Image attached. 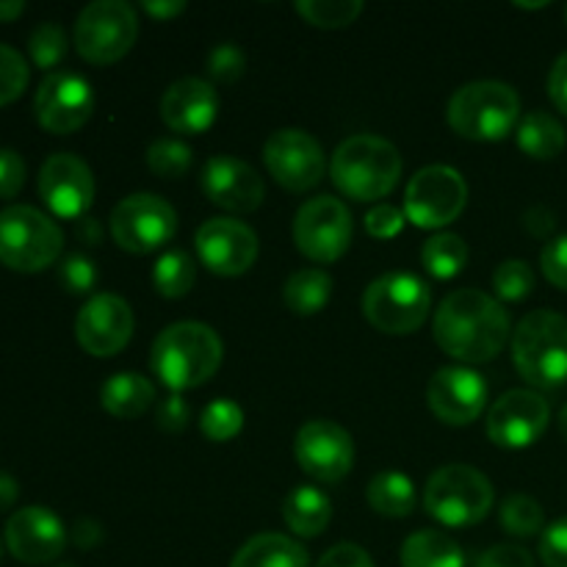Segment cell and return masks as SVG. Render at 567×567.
<instances>
[{
    "mask_svg": "<svg viewBox=\"0 0 567 567\" xmlns=\"http://www.w3.org/2000/svg\"><path fill=\"white\" fill-rule=\"evenodd\" d=\"M432 332L449 358L474 365L498 358L513 338L504 305L476 288L449 293L435 310Z\"/></svg>",
    "mask_w": 567,
    "mask_h": 567,
    "instance_id": "cell-1",
    "label": "cell"
},
{
    "mask_svg": "<svg viewBox=\"0 0 567 567\" xmlns=\"http://www.w3.org/2000/svg\"><path fill=\"white\" fill-rule=\"evenodd\" d=\"M225 360V343L199 321L169 324L153 343L150 369L169 391H192L205 385Z\"/></svg>",
    "mask_w": 567,
    "mask_h": 567,
    "instance_id": "cell-2",
    "label": "cell"
},
{
    "mask_svg": "<svg viewBox=\"0 0 567 567\" xmlns=\"http://www.w3.org/2000/svg\"><path fill=\"white\" fill-rule=\"evenodd\" d=\"M330 175L343 197L374 203L385 199L396 188L402 177V155L388 138L358 133L332 153Z\"/></svg>",
    "mask_w": 567,
    "mask_h": 567,
    "instance_id": "cell-3",
    "label": "cell"
},
{
    "mask_svg": "<svg viewBox=\"0 0 567 567\" xmlns=\"http://www.w3.org/2000/svg\"><path fill=\"white\" fill-rule=\"evenodd\" d=\"M513 360L518 374L540 391L567 385V319L554 310L524 316L513 332Z\"/></svg>",
    "mask_w": 567,
    "mask_h": 567,
    "instance_id": "cell-4",
    "label": "cell"
},
{
    "mask_svg": "<svg viewBox=\"0 0 567 567\" xmlns=\"http://www.w3.org/2000/svg\"><path fill=\"white\" fill-rule=\"evenodd\" d=\"M520 120V97L509 83H465L449 100V125L471 142H498Z\"/></svg>",
    "mask_w": 567,
    "mask_h": 567,
    "instance_id": "cell-5",
    "label": "cell"
},
{
    "mask_svg": "<svg viewBox=\"0 0 567 567\" xmlns=\"http://www.w3.org/2000/svg\"><path fill=\"white\" fill-rule=\"evenodd\" d=\"M64 249L61 227L31 205H9L0 210V264L33 275L59 260Z\"/></svg>",
    "mask_w": 567,
    "mask_h": 567,
    "instance_id": "cell-6",
    "label": "cell"
},
{
    "mask_svg": "<svg viewBox=\"0 0 567 567\" xmlns=\"http://www.w3.org/2000/svg\"><path fill=\"white\" fill-rule=\"evenodd\" d=\"M432 310V288L410 271L382 275L365 288L363 316L385 336H410Z\"/></svg>",
    "mask_w": 567,
    "mask_h": 567,
    "instance_id": "cell-7",
    "label": "cell"
},
{
    "mask_svg": "<svg viewBox=\"0 0 567 567\" xmlns=\"http://www.w3.org/2000/svg\"><path fill=\"white\" fill-rule=\"evenodd\" d=\"M493 485L471 465H446L424 487V509L443 526H474L493 509Z\"/></svg>",
    "mask_w": 567,
    "mask_h": 567,
    "instance_id": "cell-8",
    "label": "cell"
},
{
    "mask_svg": "<svg viewBox=\"0 0 567 567\" xmlns=\"http://www.w3.org/2000/svg\"><path fill=\"white\" fill-rule=\"evenodd\" d=\"M138 37L136 9L125 0H94L75 20V48L89 64L105 66L125 59Z\"/></svg>",
    "mask_w": 567,
    "mask_h": 567,
    "instance_id": "cell-9",
    "label": "cell"
},
{
    "mask_svg": "<svg viewBox=\"0 0 567 567\" xmlns=\"http://www.w3.org/2000/svg\"><path fill=\"white\" fill-rule=\"evenodd\" d=\"M468 205V186L457 169L446 164L424 166L404 188V216L421 230H441L457 221Z\"/></svg>",
    "mask_w": 567,
    "mask_h": 567,
    "instance_id": "cell-10",
    "label": "cell"
},
{
    "mask_svg": "<svg viewBox=\"0 0 567 567\" xmlns=\"http://www.w3.org/2000/svg\"><path fill=\"white\" fill-rule=\"evenodd\" d=\"M177 233V214L158 194H131L111 214V238L133 255L166 247Z\"/></svg>",
    "mask_w": 567,
    "mask_h": 567,
    "instance_id": "cell-11",
    "label": "cell"
},
{
    "mask_svg": "<svg viewBox=\"0 0 567 567\" xmlns=\"http://www.w3.org/2000/svg\"><path fill=\"white\" fill-rule=\"evenodd\" d=\"M352 214L336 197H316L299 208L293 219V241L305 258L316 264H332L343 258L352 244Z\"/></svg>",
    "mask_w": 567,
    "mask_h": 567,
    "instance_id": "cell-12",
    "label": "cell"
},
{
    "mask_svg": "<svg viewBox=\"0 0 567 567\" xmlns=\"http://www.w3.org/2000/svg\"><path fill=\"white\" fill-rule=\"evenodd\" d=\"M264 161L269 175L293 194L316 188L327 172L321 144L299 127H282L271 133L264 144Z\"/></svg>",
    "mask_w": 567,
    "mask_h": 567,
    "instance_id": "cell-13",
    "label": "cell"
},
{
    "mask_svg": "<svg viewBox=\"0 0 567 567\" xmlns=\"http://www.w3.org/2000/svg\"><path fill=\"white\" fill-rule=\"evenodd\" d=\"M297 463L310 480L341 482L354 465V441L341 424L327 419H313L297 432L293 441Z\"/></svg>",
    "mask_w": 567,
    "mask_h": 567,
    "instance_id": "cell-14",
    "label": "cell"
},
{
    "mask_svg": "<svg viewBox=\"0 0 567 567\" xmlns=\"http://www.w3.org/2000/svg\"><path fill=\"white\" fill-rule=\"evenodd\" d=\"M33 111L44 131L55 136H70L92 120L94 92L86 78L75 72H53L37 89Z\"/></svg>",
    "mask_w": 567,
    "mask_h": 567,
    "instance_id": "cell-15",
    "label": "cell"
},
{
    "mask_svg": "<svg viewBox=\"0 0 567 567\" xmlns=\"http://www.w3.org/2000/svg\"><path fill=\"white\" fill-rule=\"evenodd\" d=\"M39 197L61 219H83L94 203V175L83 158L55 153L39 169Z\"/></svg>",
    "mask_w": 567,
    "mask_h": 567,
    "instance_id": "cell-16",
    "label": "cell"
},
{
    "mask_svg": "<svg viewBox=\"0 0 567 567\" xmlns=\"http://www.w3.org/2000/svg\"><path fill=\"white\" fill-rule=\"evenodd\" d=\"M551 408L537 391H507L487 413V437L498 449H529L546 432Z\"/></svg>",
    "mask_w": 567,
    "mask_h": 567,
    "instance_id": "cell-17",
    "label": "cell"
},
{
    "mask_svg": "<svg viewBox=\"0 0 567 567\" xmlns=\"http://www.w3.org/2000/svg\"><path fill=\"white\" fill-rule=\"evenodd\" d=\"M133 319L131 305L116 293H97L81 308L75 319V338L94 358H114L131 343Z\"/></svg>",
    "mask_w": 567,
    "mask_h": 567,
    "instance_id": "cell-18",
    "label": "cell"
},
{
    "mask_svg": "<svg viewBox=\"0 0 567 567\" xmlns=\"http://www.w3.org/2000/svg\"><path fill=\"white\" fill-rule=\"evenodd\" d=\"M258 236L238 219H208L197 230V258L219 277H238L258 260Z\"/></svg>",
    "mask_w": 567,
    "mask_h": 567,
    "instance_id": "cell-19",
    "label": "cell"
},
{
    "mask_svg": "<svg viewBox=\"0 0 567 567\" xmlns=\"http://www.w3.org/2000/svg\"><path fill=\"white\" fill-rule=\"evenodd\" d=\"M426 402L435 419L449 426H468L482 415L487 404V382L465 365H449L435 371L426 388Z\"/></svg>",
    "mask_w": 567,
    "mask_h": 567,
    "instance_id": "cell-20",
    "label": "cell"
},
{
    "mask_svg": "<svg viewBox=\"0 0 567 567\" xmlns=\"http://www.w3.org/2000/svg\"><path fill=\"white\" fill-rule=\"evenodd\" d=\"M199 186L210 203L230 214H252L266 197L264 177L258 175V169L233 155H214L205 161Z\"/></svg>",
    "mask_w": 567,
    "mask_h": 567,
    "instance_id": "cell-21",
    "label": "cell"
},
{
    "mask_svg": "<svg viewBox=\"0 0 567 567\" xmlns=\"http://www.w3.org/2000/svg\"><path fill=\"white\" fill-rule=\"evenodd\" d=\"M6 546L11 557L25 565L53 563L64 554L66 529L48 507L17 509L6 524Z\"/></svg>",
    "mask_w": 567,
    "mask_h": 567,
    "instance_id": "cell-22",
    "label": "cell"
},
{
    "mask_svg": "<svg viewBox=\"0 0 567 567\" xmlns=\"http://www.w3.org/2000/svg\"><path fill=\"white\" fill-rule=\"evenodd\" d=\"M219 116V92L203 78H181L161 97V120L169 131L199 136Z\"/></svg>",
    "mask_w": 567,
    "mask_h": 567,
    "instance_id": "cell-23",
    "label": "cell"
},
{
    "mask_svg": "<svg viewBox=\"0 0 567 567\" xmlns=\"http://www.w3.org/2000/svg\"><path fill=\"white\" fill-rule=\"evenodd\" d=\"M155 402V385L147 377L136 374V371H120V374L109 377L100 388V404L109 415L122 421L138 419L147 413Z\"/></svg>",
    "mask_w": 567,
    "mask_h": 567,
    "instance_id": "cell-24",
    "label": "cell"
},
{
    "mask_svg": "<svg viewBox=\"0 0 567 567\" xmlns=\"http://www.w3.org/2000/svg\"><path fill=\"white\" fill-rule=\"evenodd\" d=\"M282 518L299 537H319L332 520V502L313 485H297L282 502Z\"/></svg>",
    "mask_w": 567,
    "mask_h": 567,
    "instance_id": "cell-25",
    "label": "cell"
},
{
    "mask_svg": "<svg viewBox=\"0 0 567 567\" xmlns=\"http://www.w3.org/2000/svg\"><path fill=\"white\" fill-rule=\"evenodd\" d=\"M230 567H310V559L297 540L266 532L244 543Z\"/></svg>",
    "mask_w": 567,
    "mask_h": 567,
    "instance_id": "cell-26",
    "label": "cell"
},
{
    "mask_svg": "<svg viewBox=\"0 0 567 567\" xmlns=\"http://www.w3.org/2000/svg\"><path fill=\"white\" fill-rule=\"evenodd\" d=\"M402 567H465V554L443 532L421 529L404 540Z\"/></svg>",
    "mask_w": 567,
    "mask_h": 567,
    "instance_id": "cell-27",
    "label": "cell"
},
{
    "mask_svg": "<svg viewBox=\"0 0 567 567\" xmlns=\"http://www.w3.org/2000/svg\"><path fill=\"white\" fill-rule=\"evenodd\" d=\"M332 297V277L324 269H299L282 286V302L297 316H316Z\"/></svg>",
    "mask_w": 567,
    "mask_h": 567,
    "instance_id": "cell-28",
    "label": "cell"
},
{
    "mask_svg": "<svg viewBox=\"0 0 567 567\" xmlns=\"http://www.w3.org/2000/svg\"><path fill=\"white\" fill-rule=\"evenodd\" d=\"M369 498L371 509L385 518H408L415 509V485L410 476L399 474V471H382L369 482Z\"/></svg>",
    "mask_w": 567,
    "mask_h": 567,
    "instance_id": "cell-29",
    "label": "cell"
},
{
    "mask_svg": "<svg viewBox=\"0 0 567 567\" xmlns=\"http://www.w3.org/2000/svg\"><path fill=\"white\" fill-rule=\"evenodd\" d=\"M518 147L535 161H551L565 150V127L546 111H532L518 122Z\"/></svg>",
    "mask_w": 567,
    "mask_h": 567,
    "instance_id": "cell-30",
    "label": "cell"
},
{
    "mask_svg": "<svg viewBox=\"0 0 567 567\" xmlns=\"http://www.w3.org/2000/svg\"><path fill=\"white\" fill-rule=\"evenodd\" d=\"M421 264L435 280H452L468 264V244L454 233H437L421 249Z\"/></svg>",
    "mask_w": 567,
    "mask_h": 567,
    "instance_id": "cell-31",
    "label": "cell"
},
{
    "mask_svg": "<svg viewBox=\"0 0 567 567\" xmlns=\"http://www.w3.org/2000/svg\"><path fill=\"white\" fill-rule=\"evenodd\" d=\"M197 280V264L183 249H169L161 255L153 266V286L161 297L181 299L186 297Z\"/></svg>",
    "mask_w": 567,
    "mask_h": 567,
    "instance_id": "cell-32",
    "label": "cell"
},
{
    "mask_svg": "<svg viewBox=\"0 0 567 567\" xmlns=\"http://www.w3.org/2000/svg\"><path fill=\"white\" fill-rule=\"evenodd\" d=\"M297 14L316 28H347L363 14L360 0H299Z\"/></svg>",
    "mask_w": 567,
    "mask_h": 567,
    "instance_id": "cell-33",
    "label": "cell"
},
{
    "mask_svg": "<svg viewBox=\"0 0 567 567\" xmlns=\"http://www.w3.org/2000/svg\"><path fill=\"white\" fill-rule=\"evenodd\" d=\"M498 520H502L504 532L513 537H535L537 532H543V526H546L543 507L532 496H524V493L509 496L507 502L502 504Z\"/></svg>",
    "mask_w": 567,
    "mask_h": 567,
    "instance_id": "cell-34",
    "label": "cell"
},
{
    "mask_svg": "<svg viewBox=\"0 0 567 567\" xmlns=\"http://www.w3.org/2000/svg\"><path fill=\"white\" fill-rule=\"evenodd\" d=\"M199 430L214 443L233 441L244 430V410L233 399H216L199 413Z\"/></svg>",
    "mask_w": 567,
    "mask_h": 567,
    "instance_id": "cell-35",
    "label": "cell"
},
{
    "mask_svg": "<svg viewBox=\"0 0 567 567\" xmlns=\"http://www.w3.org/2000/svg\"><path fill=\"white\" fill-rule=\"evenodd\" d=\"M147 166L164 181H177L192 169V147L181 138H155L147 147Z\"/></svg>",
    "mask_w": 567,
    "mask_h": 567,
    "instance_id": "cell-36",
    "label": "cell"
},
{
    "mask_svg": "<svg viewBox=\"0 0 567 567\" xmlns=\"http://www.w3.org/2000/svg\"><path fill=\"white\" fill-rule=\"evenodd\" d=\"M66 33L59 22H42L28 37V53L39 70H53L66 55Z\"/></svg>",
    "mask_w": 567,
    "mask_h": 567,
    "instance_id": "cell-37",
    "label": "cell"
},
{
    "mask_svg": "<svg viewBox=\"0 0 567 567\" xmlns=\"http://www.w3.org/2000/svg\"><path fill=\"white\" fill-rule=\"evenodd\" d=\"M493 288L504 302H524L535 291V271L526 260H504L493 271Z\"/></svg>",
    "mask_w": 567,
    "mask_h": 567,
    "instance_id": "cell-38",
    "label": "cell"
},
{
    "mask_svg": "<svg viewBox=\"0 0 567 567\" xmlns=\"http://www.w3.org/2000/svg\"><path fill=\"white\" fill-rule=\"evenodd\" d=\"M28 78H31V66L22 59V53H17L9 44H0V109L14 103L25 92Z\"/></svg>",
    "mask_w": 567,
    "mask_h": 567,
    "instance_id": "cell-39",
    "label": "cell"
},
{
    "mask_svg": "<svg viewBox=\"0 0 567 567\" xmlns=\"http://www.w3.org/2000/svg\"><path fill=\"white\" fill-rule=\"evenodd\" d=\"M59 282L64 286L66 293H75V297H86L97 286V266L86 255H70L64 258L59 269Z\"/></svg>",
    "mask_w": 567,
    "mask_h": 567,
    "instance_id": "cell-40",
    "label": "cell"
},
{
    "mask_svg": "<svg viewBox=\"0 0 567 567\" xmlns=\"http://www.w3.org/2000/svg\"><path fill=\"white\" fill-rule=\"evenodd\" d=\"M244 70H247V55H244V50L238 48V44L225 42L219 44V48L210 50L208 72L214 81L233 83L244 75Z\"/></svg>",
    "mask_w": 567,
    "mask_h": 567,
    "instance_id": "cell-41",
    "label": "cell"
},
{
    "mask_svg": "<svg viewBox=\"0 0 567 567\" xmlns=\"http://www.w3.org/2000/svg\"><path fill=\"white\" fill-rule=\"evenodd\" d=\"M404 221H408V216H404L402 208H393V205L382 203V205H374V208L365 214V230H369V236L388 241V238L402 233Z\"/></svg>",
    "mask_w": 567,
    "mask_h": 567,
    "instance_id": "cell-42",
    "label": "cell"
},
{
    "mask_svg": "<svg viewBox=\"0 0 567 567\" xmlns=\"http://www.w3.org/2000/svg\"><path fill=\"white\" fill-rule=\"evenodd\" d=\"M540 266L548 282L567 291V236H559L546 244L540 255Z\"/></svg>",
    "mask_w": 567,
    "mask_h": 567,
    "instance_id": "cell-43",
    "label": "cell"
},
{
    "mask_svg": "<svg viewBox=\"0 0 567 567\" xmlns=\"http://www.w3.org/2000/svg\"><path fill=\"white\" fill-rule=\"evenodd\" d=\"M25 186V161L14 150H0V197L14 199Z\"/></svg>",
    "mask_w": 567,
    "mask_h": 567,
    "instance_id": "cell-44",
    "label": "cell"
},
{
    "mask_svg": "<svg viewBox=\"0 0 567 567\" xmlns=\"http://www.w3.org/2000/svg\"><path fill=\"white\" fill-rule=\"evenodd\" d=\"M540 559L546 567H567V518L543 532Z\"/></svg>",
    "mask_w": 567,
    "mask_h": 567,
    "instance_id": "cell-45",
    "label": "cell"
},
{
    "mask_svg": "<svg viewBox=\"0 0 567 567\" xmlns=\"http://www.w3.org/2000/svg\"><path fill=\"white\" fill-rule=\"evenodd\" d=\"M158 426L164 432H183L192 421V410H188V402L181 396V393H172L169 399L158 404Z\"/></svg>",
    "mask_w": 567,
    "mask_h": 567,
    "instance_id": "cell-46",
    "label": "cell"
},
{
    "mask_svg": "<svg viewBox=\"0 0 567 567\" xmlns=\"http://www.w3.org/2000/svg\"><path fill=\"white\" fill-rule=\"evenodd\" d=\"M474 567H535V559L520 546H493L476 559Z\"/></svg>",
    "mask_w": 567,
    "mask_h": 567,
    "instance_id": "cell-47",
    "label": "cell"
},
{
    "mask_svg": "<svg viewBox=\"0 0 567 567\" xmlns=\"http://www.w3.org/2000/svg\"><path fill=\"white\" fill-rule=\"evenodd\" d=\"M316 567H377V565L374 559L369 557L365 548L354 546V543H338V546H332L330 551L319 559V565Z\"/></svg>",
    "mask_w": 567,
    "mask_h": 567,
    "instance_id": "cell-48",
    "label": "cell"
},
{
    "mask_svg": "<svg viewBox=\"0 0 567 567\" xmlns=\"http://www.w3.org/2000/svg\"><path fill=\"white\" fill-rule=\"evenodd\" d=\"M548 94H551V103L567 116V53L554 61L551 75H548Z\"/></svg>",
    "mask_w": 567,
    "mask_h": 567,
    "instance_id": "cell-49",
    "label": "cell"
},
{
    "mask_svg": "<svg viewBox=\"0 0 567 567\" xmlns=\"http://www.w3.org/2000/svg\"><path fill=\"white\" fill-rule=\"evenodd\" d=\"M142 9L147 11L153 20L166 22V20H175L177 14H183V11H186V3H183V0H144Z\"/></svg>",
    "mask_w": 567,
    "mask_h": 567,
    "instance_id": "cell-50",
    "label": "cell"
},
{
    "mask_svg": "<svg viewBox=\"0 0 567 567\" xmlns=\"http://www.w3.org/2000/svg\"><path fill=\"white\" fill-rule=\"evenodd\" d=\"M526 227H529L535 236H546V233L554 230V214L546 208H532L526 214Z\"/></svg>",
    "mask_w": 567,
    "mask_h": 567,
    "instance_id": "cell-51",
    "label": "cell"
},
{
    "mask_svg": "<svg viewBox=\"0 0 567 567\" xmlns=\"http://www.w3.org/2000/svg\"><path fill=\"white\" fill-rule=\"evenodd\" d=\"M78 238L86 247H97L103 241V225L97 219H92V216H83V219H78Z\"/></svg>",
    "mask_w": 567,
    "mask_h": 567,
    "instance_id": "cell-52",
    "label": "cell"
},
{
    "mask_svg": "<svg viewBox=\"0 0 567 567\" xmlns=\"http://www.w3.org/2000/svg\"><path fill=\"white\" fill-rule=\"evenodd\" d=\"M17 498H20V485H17L14 476H9L0 471V513H6V509L14 507Z\"/></svg>",
    "mask_w": 567,
    "mask_h": 567,
    "instance_id": "cell-53",
    "label": "cell"
},
{
    "mask_svg": "<svg viewBox=\"0 0 567 567\" xmlns=\"http://www.w3.org/2000/svg\"><path fill=\"white\" fill-rule=\"evenodd\" d=\"M25 11L22 0H0V22H11Z\"/></svg>",
    "mask_w": 567,
    "mask_h": 567,
    "instance_id": "cell-54",
    "label": "cell"
},
{
    "mask_svg": "<svg viewBox=\"0 0 567 567\" xmlns=\"http://www.w3.org/2000/svg\"><path fill=\"white\" fill-rule=\"evenodd\" d=\"M559 432H563V437L567 441V404L563 408V413H559Z\"/></svg>",
    "mask_w": 567,
    "mask_h": 567,
    "instance_id": "cell-55",
    "label": "cell"
},
{
    "mask_svg": "<svg viewBox=\"0 0 567 567\" xmlns=\"http://www.w3.org/2000/svg\"><path fill=\"white\" fill-rule=\"evenodd\" d=\"M55 567H78V565H55Z\"/></svg>",
    "mask_w": 567,
    "mask_h": 567,
    "instance_id": "cell-56",
    "label": "cell"
},
{
    "mask_svg": "<svg viewBox=\"0 0 567 567\" xmlns=\"http://www.w3.org/2000/svg\"><path fill=\"white\" fill-rule=\"evenodd\" d=\"M565 20H567V9H565Z\"/></svg>",
    "mask_w": 567,
    "mask_h": 567,
    "instance_id": "cell-57",
    "label": "cell"
}]
</instances>
